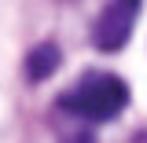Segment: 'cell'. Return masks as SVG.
<instances>
[{"mask_svg": "<svg viewBox=\"0 0 147 143\" xmlns=\"http://www.w3.org/2000/svg\"><path fill=\"white\" fill-rule=\"evenodd\" d=\"M59 107L85 121H110L129 107V85L118 73H85L70 92L59 95Z\"/></svg>", "mask_w": 147, "mask_h": 143, "instance_id": "6da1fadb", "label": "cell"}, {"mask_svg": "<svg viewBox=\"0 0 147 143\" xmlns=\"http://www.w3.org/2000/svg\"><path fill=\"white\" fill-rule=\"evenodd\" d=\"M140 4L144 0H110L92 22V44L99 52H121L132 37V30H136Z\"/></svg>", "mask_w": 147, "mask_h": 143, "instance_id": "7a4b0ae2", "label": "cell"}, {"mask_svg": "<svg viewBox=\"0 0 147 143\" xmlns=\"http://www.w3.org/2000/svg\"><path fill=\"white\" fill-rule=\"evenodd\" d=\"M59 48H55L52 40H44V44H37L33 52L26 55V77L30 81H48L55 70H59Z\"/></svg>", "mask_w": 147, "mask_h": 143, "instance_id": "3957f363", "label": "cell"}, {"mask_svg": "<svg viewBox=\"0 0 147 143\" xmlns=\"http://www.w3.org/2000/svg\"><path fill=\"white\" fill-rule=\"evenodd\" d=\"M66 143H96V140H92L88 132H77V136H70V140H66Z\"/></svg>", "mask_w": 147, "mask_h": 143, "instance_id": "277c9868", "label": "cell"}, {"mask_svg": "<svg viewBox=\"0 0 147 143\" xmlns=\"http://www.w3.org/2000/svg\"><path fill=\"white\" fill-rule=\"evenodd\" d=\"M132 143H147V132H136V136H132Z\"/></svg>", "mask_w": 147, "mask_h": 143, "instance_id": "5b68a950", "label": "cell"}]
</instances>
